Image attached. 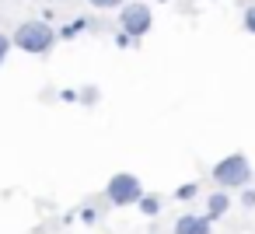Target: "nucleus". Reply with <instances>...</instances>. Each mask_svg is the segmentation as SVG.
Instances as JSON below:
<instances>
[{"instance_id":"11","label":"nucleus","mask_w":255,"mask_h":234,"mask_svg":"<svg viewBox=\"0 0 255 234\" xmlns=\"http://www.w3.org/2000/svg\"><path fill=\"white\" fill-rule=\"evenodd\" d=\"M91 7H98V11H116V7H123L126 0H88Z\"/></svg>"},{"instance_id":"7","label":"nucleus","mask_w":255,"mask_h":234,"mask_svg":"<svg viewBox=\"0 0 255 234\" xmlns=\"http://www.w3.org/2000/svg\"><path fill=\"white\" fill-rule=\"evenodd\" d=\"M77 102H81L84 109H95V105L102 102V88H98V84H84V88H77Z\"/></svg>"},{"instance_id":"8","label":"nucleus","mask_w":255,"mask_h":234,"mask_svg":"<svg viewBox=\"0 0 255 234\" xmlns=\"http://www.w3.org/2000/svg\"><path fill=\"white\" fill-rule=\"evenodd\" d=\"M136 206H140L143 217H157V213H161V196H157V192H143Z\"/></svg>"},{"instance_id":"3","label":"nucleus","mask_w":255,"mask_h":234,"mask_svg":"<svg viewBox=\"0 0 255 234\" xmlns=\"http://www.w3.org/2000/svg\"><path fill=\"white\" fill-rule=\"evenodd\" d=\"M140 196H143V182H140V175H133V171H116V175L109 178V185H105V199H109L112 206H119V210L136 206Z\"/></svg>"},{"instance_id":"9","label":"nucleus","mask_w":255,"mask_h":234,"mask_svg":"<svg viewBox=\"0 0 255 234\" xmlns=\"http://www.w3.org/2000/svg\"><path fill=\"white\" fill-rule=\"evenodd\" d=\"M171 196H175L178 203H189V199H196V196H199V182H185V185H178Z\"/></svg>"},{"instance_id":"14","label":"nucleus","mask_w":255,"mask_h":234,"mask_svg":"<svg viewBox=\"0 0 255 234\" xmlns=\"http://www.w3.org/2000/svg\"><path fill=\"white\" fill-rule=\"evenodd\" d=\"M112 42H116L119 49H129V46H136V42H133V39H129L126 32H116V35H112Z\"/></svg>"},{"instance_id":"5","label":"nucleus","mask_w":255,"mask_h":234,"mask_svg":"<svg viewBox=\"0 0 255 234\" xmlns=\"http://www.w3.org/2000/svg\"><path fill=\"white\" fill-rule=\"evenodd\" d=\"M171 234H213V220L206 213H182L175 220Z\"/></svg>"},{"instance_id":"6","label":"nucleus","mask_w":255,"mask_h":234,"mask_svg":"<svg viewBox=\"0 0 255 234\" xmlns=\"http://www.w3.org/2000/svg\"><path fill=\"white\" fill-rule=\"evenodd\" d=\"M227 210H231V196H227V189H217V192L206 196V217H210V220H224Z\"/></svg>"},{"instance_id":"10","label":"nucleus","mask_w":255,"mask_h":234,"mask_svg":"<svg viewBox=\"0 0 255 234\" xmlns=\"http://www.w3.org/2000/svg\"><path fill=\"white\" fill-rule=\"evenodd\" d=\"M241 28H245L248 35H255V4L245 7V14H241Z\"/></svg>"},{"instance_id":"1","label":"nucleus","mask_w":255,"mask_h":234,"mask_svg":"<svg viewBox=\"0 0 255 234\" xmlns=\"http://www.w3.org/2000/svg\"><path fill=\"white\" fill-rule=\"evenodd\" d=\"M11 42H14V49H21V53H28V56H46V53L60 42V35H56V28H53L49 21L32 18V21H21V25L14 28Z\"/></svg>"},{"instance_id":"12","label":"nucleus","mask_w":255,"mask_h":234,"mask_svg":"<svg viewBox=\"0 0 255 234\" xmlns=\"http://www.w3.org/2000/svg\"><path fill=\"white\" fill-rule=\"evenodd\" d=\"M238 192H241V206H245V210H255V189L245 185V189H238Z\"/></svg>"},{"instance_id":"4","label":"nucleus","mask_w":255,"mask_h":234,"mask_svg":"<svg viewBox=\"0 0 255 234\" xmlns=\"http://www.w3.org/2000/svg\"><path fill=\"white\" fill-rule=\"evenodd\" d=\"M150 25H154V11L147 7V4H140V0H126V4L119 7V32H126L133 42H140L147 32H150Z\"/></svg>"},{"instance_id":"2","label":"nucleus","mask_w":255,"mask_h":234,"mask_svg":"<svg viewBox=\"0 0 255 234\" xmlns=\"http://www.w3.org/2000/svg\"><path fill=\"white\" fill-rule=\"evenodd\" d=\"M210 178L217 182V189H245L255 178V168L245 154H227L210 168Z\"/></svg>"},{"instance_id":"13","label":"nucleus","mask_w":255,"mask_h":234,"mask_svg":"<svg viewBox=\"0 0 255 234\" xmlns=\"http://www.w3.org/2000/svg\"><path fill=\"white\" fill-rule=\"evenodd\" d=\"M14 49V42H11V35H4L0 32V67H4V60H7V53Z\"/></svg>"},{"instance_id":"15","label":"nucleus","mask_w":255,"mask_h":234,"mask_svg":"<svg viewBox=\"0 0 255 234\" xmlns=\"http://www.w3.org/2000/svg\"><path fill=\"white\" fill-rule=\"evenodd\" d=\"M77 217H81L84 224H95V220H98V213H95V206H81V213H77Z\"/></svg>"}]
</instances>
